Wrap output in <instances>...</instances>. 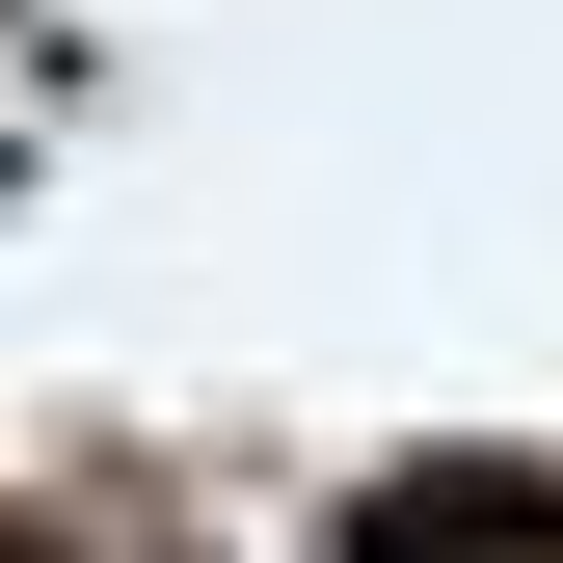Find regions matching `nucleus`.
Returning <instances> with one entry per match:
<instances>
[{
	"instance_id": "1",
	"label": "nucleus",
	"mask_w": 563,
	"mask_h": 563,
	"mask_svg": "<svg viewBox=\"0 0 563 563\" xmlns=\"http://www.w3.org/2000/svg\"><path fill=\"white\" fill-rule=\"evenodd\" d=\"M322 563H563V456H376Z\"/></svg>"
}]
</instances>
